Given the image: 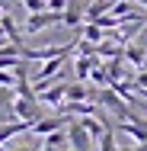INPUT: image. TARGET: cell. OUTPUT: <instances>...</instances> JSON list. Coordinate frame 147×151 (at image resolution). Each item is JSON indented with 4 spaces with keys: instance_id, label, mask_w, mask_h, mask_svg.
Listing matches in <instances>:
<instances>
[{
    "instance_id": "obj_12",
    "label": "cell",
    "mask_w": 147,
    "mask_h": 151,
    "mask_svg": "<svg viewBox=\"0 0 147 151\" xmlns=\"http://www.w3.org/2000/svg\"><path fill=\"white\" fill-rule=\"evenodd\" d=\"M45 145H48V148H64V145H67V138H64V129H55V132H48V135H45Z\"/></svg>"
},
{
    "instance_id": "obj_14",
    "label": "cell",
    "mask_w": 147,
    "mask_h": 151,
    "mask_svg": "<svg viewBox=\"0 0 147 151\" xmlns=\"http://www.w3.org/2000/svg\"><path fill=\"white\" fill-rule=\"evenodd\" d=\"M67 6V0H45V10H51V13H61Z\"/></svg>"
},
{
    "instance_id": "obj_15",
    "label": "cell",
    "mask_w": 147,
    "mask_h": 151,
    "mask_svg": "<svg viewBox=\"0 0 147 151\" xmlns=\"http://www.w3.org/2000/svg\"><path fill=\"white\" fill-rule=\"evenodd\" d=\"M13 84H16L13 71H0V87H13Z\"/></svg>"
},
{
    "instance_id": "obj_3",
    "label": "cell",
    "mask_w": 147,
    "mask_h": 151,
    "mask_svg": "<svg viewBox=\"0 0 147 151\" xmlns=\"http://www.w3.org/2000/svg\"><path fill=\"white\" fill-rule=\"evenodd\" d=\"M55 23H61V13H51V10L29 13V16H26V26H23V35H35V32L48 29V26H55Z\"/></svg>"
},
{
    "instance_id": "obj_16",
    "label": "cell",
    "mask_w": 147,
    "mask_h": 151,
    "mask_svg": "<svg viewBox=\"0 0 147 151\" xmlns=\"http://www.w3.org/2000/svg\"><path fill=\"white\" fill-rule=\"evenodd\" d=\"M42 151H61V148H48V145H42Z\"/></svg>"
},
{
    "instance_id": "obj_8",
    "label": "cell",
    "mask_w": 147,
    "mask_h": 151,
    "mask_svg": "<svg viewBox=\"0 0 147 151\" xmlns=\"http://www.w3.org/2000/svg\"><path fill=\"white\" fill-rule=\"evenodd\" d=\"M64 116H51V119H35L29 125V132L32 135H42V138H45V135H48V132H55V129H64Z\"/></svg>"
},
{
    "instance_id": "obj_1",
    "label": "cell",
    "mask_w": 147,
    "mask_h": 151,
    "mask_svg": "<svg viewBox=\"0 0 147 151\" xmlns=\"http://www.w3.org/2000/svg\"><path fill=\"white\" fill-rule=\"evenodd\" d=\"M64 138H67V148L70 151H93V138L87 135V129H83L77 119L64 122Z\"/></svg>"
},
{
    "instance_id": "obj_2",
    "label": "cell",
    "mask_w": 147,
    "mask_h": 151,
    "mask_svg": "<svg viewBox=\"0 0 147 151\" xmlns=\"http://www.w3.org/2000/svg\"><path fill=\"white\" fill-rule=\"evenodd\" d=\"M10 113H13L19 122H29V125H32L35 119H42V106H38V100H29V96H16V93H13Z\"/></svg>"
},
{
    "instance_id": "obj_13",
    "label": "cell",
    "mask_w": 147,
    "mask_h": 151,
    "mask_svg": "<svg viewBox=\"0 0 147 151\" xmlns=\"http://www.w3.org/2000/svg\"><path fill=\"white\" fill-rule=\"evenodd\" d=\"M10 103H13V87H0V113L10 109Z\"/></svg>"
},
{
    "instance_id": "obj_5",
    "label": "cell",
    "mask_w": 147,
    "mask_h": 151,
    "mask_svg": "<svg viewBox=\"0 0 147 151\" xmlns=\"http://www.w3.org/2000/svg\"><path fill=\"white\" fill-rule=\"evenodd\" d=\"M93 87L83 84V81H74V84H64V103H93Z\"/></svg>"
},
{
    "instance_id": "obj_11",
    "label": "cell",
    "mask_w": 147,
    "mask_h": 151,
    "mask_svg": "<svg viewBox=\"0 0 147 151\" xmlns=\"http://www.w3.org/2000/svg\"><path fill=\"white\" fill-rule=\"evenodd\" d=\"M93 148H96V151H118L115 132H112V129H106V132H102V135H99V138L93 142Z\"/></svg>"
},
{
    "instance_id": "obj_9",
    "label": "cell",
    "mask_w": 147,
    "mask_h": 151,
    "mask_svg": "<svg viewBox=\"0 0 147 151\" xmlns=\"http://www.w3.org/2000/svg\"><path fill=\"white\" fill-rule=\"evenodd\" d=\"M77 39H80V42H89V45H96V42H102V39H106V29H99V26H96V23H83V26H77Z\"/></svg>"
},
{
    "instance_id": "obj_10",
    "label": "cell",
    "mask_w": 147,
    "mask_h": 151,
    "mask_svg": "<svg viewBox=\"0 0 147 151\" xmlns=\"http://www.w3.org/2000/svg\"><path fill=\"white\" fill-rule=\"evenodd\" d=\"M23 132H29V122H10V125H0V145H6L10 138H16V135H23Z\"/></svg>"
},
{
    "instance_id": "obj_17",
    "label": "cell",
    "mask_w": 147,
    "mask_h": 151,
    "mask_svg": "<svg viewBox=\"0 0 147 151\" xmlns=\"http://www.w3.org/2000/svg\"><path fill=\"white\" fill-rule=\"evenodd\" d=\"M0 148H3V145H0Z\"/></svg>"
},
{
    "instance_id": "obj_4",
    "label": "cell",
    "mask_w": 147,
    "mask_h": 151,
    "mask_svg": "<svg viewBox=\"0 0 147 151\" xmlns=\"http://www.w3.org/2000/svg\"><path fill=\"white\" fill-rule=\"evenodd\" d=\"M121 61L131 64V68H138V71H144V64H147V48L141 45V42H128V45H121Z\"/></svg>"
},
{
    "instance_id": "obj_7",
    "label": "cell",
    "mask_w": 147,
    "mask_h": 151,
    "mask_svg": "<svg viewBox=\"0 0 147 151\" xmlns=\"http://www.w3.org/2000/svg\"><path fill=\"white\" fill-rule=\"evenodd\" d=\"M35 100H38V103H45V106H55V109H58L61 103H64V84H61V81L48 84L45 90H38V93H35Z\"/></svg>"
},
{
    "instance_id": "obj_6",
    "label": "cell",
    "mask_w": 147,
    "mask_h": 151,
    "mask_svg": "<svg viewBox=\"0 0 147 151\" xmlns=\"http://www.w3.org/2000/svg\"><path fill=\"white\" fill-rule=\"evenodd\" d=\"M0 29H3V35H6V42H13V45H26V35L19 32V26H16V19H13L10 10H0Z\"/></svg>"
}]
</instances>
